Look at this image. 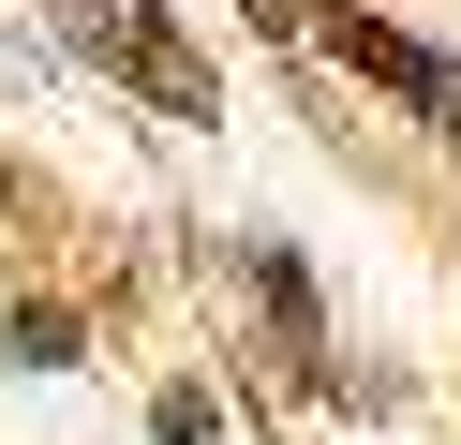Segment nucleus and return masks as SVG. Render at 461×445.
Listing matches in <instances>:
<instances>
[{"instance_id":"obj_6","label":"nucleus","mask_w":461,"mask_h":445,"mask_svg":"<svg viewBox=\"0 0 461 445\" xmlns=\"http://www.w3.org/2000/svg\"><path fill=\"white\" fill-rule=\"evenodd\" d=\"M253 30H312V0H253Z\"/></svg>"},{"instance_id":"obj_2","label":"nucleus","mask_w":461,"mask_h":445,"mask_svg":"<svg viewBox=\"0 0 461 445\" xmlns=\"http://www.w3.org/2000/svg\"><path fill=\"white\" fill-rule=\"evenodd\" d=\"M328 45H342V59H357V75H372V89H402V104H417V119H431V134H461V59H431V45H402V30H387V15H328Z\"/></svg>"},{"instance_id":"obj_1","label":"nucleus","mask_w":461,"mask_h":445,"mask_svg":"<svg viewBox=\"0 0 461 445\" xmlns=\"http://www.w3.org/2000/svg\"><path fill=\"white\" fill-rule=\"evenodd\" d=\"M60 30H75V59H104L120 89H149L164 119H209V59H194L164 15H134V0H60Z\"/></svg>"},{"instance_id":"obj_4","label":"nucleus","mask_w":461,"mask_h":445,"mask_svg":"<svg viewBox=\"0 0 461 445\" xmlns=\"http://www.w3.org/2000/svg\"><path fill=\"white\" fill-rule=\"evenodd\" d=\"M15 371H75V312L31 297V312H15Z\"/></svg>"},{"instance_id":"obj_3","label":"nucleus","mask_w":461,"mask_h":445,"mask_svg":"<svg viewBox=\"0 0 461 445\" xmlns=\"http://www.w3.org/2000/svg\"><path fill=\"white\" fill-rule=\"evenodd\" d=\"M253 312H268L283 342H298V371H312V267L298 253H253Z\"/></svg>"},{"instance_id":"obj_5","label":"nucleus","mask_w":461,"mask_h":445,"mask_svg":"<svg viewBox=\"0 0 461 445\" xmlns=\"http://www.w3.org/2000/svg\"><path fill=\"white\" fill-rule=\"evenodd\" d=\"M209 415H223L209 386H164V401H149V431H164V445H209Z\"/></svg>"}]
</instances>
